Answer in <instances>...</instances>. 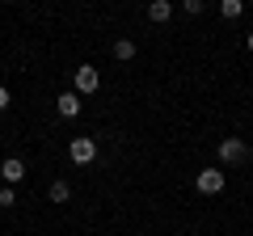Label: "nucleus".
<instances>
[{
  "label": "nucleus",
  "mask_w": 253,
  "mask_h": 236,
  "mask_svg": "<svg viewBox=\"0 0 253 236\" xmlns=\"http://www.w3.org/2000/svg\"><path fill=\"white\" fill-rule=\"evenodd\" d=\"M4 4H13V0H4Z\"/></svg>",
  "instance_id": "obj_15"
},
{
  "label": "nucleus",
  "mask_w": 253,
  "mask_h": 236,
  "mask_svg": "<svg viewBox=\"0 0 253 236\" xmlns=\"http://www.w3.org/2000/svg\"><path fill=\"white\" fill-rule=\"evenodd\" d=\"M72 198V186L68 182H51V202H68Z\"/></svg>",
  "instance_id": "obj_10"
},
{
  "label": "nucleus",
  "mask_w": 253,
  "mask_h": 236,
  "mask_svg": "<svg viewBox=\"0 0 253 236\" xmlns=\"http://www.w3.org/2000/svg\"><path fill=\"white\" fill-rule=\"evenodd\" d=\"M0 207H4V211L17 207V194H13V186H4V190H0Z\"/></svg>",
  "instance_id": "obj_12"
},
{
  "label": "nucleus",
  "mask_w": 253,
  "mask_h": 236,
  "mask_svg": "<svg viewBox=\"0 0 253 236\" xmlns=\"http://www.w3.org/2000/svg\"><path fill=\"white\" fill-rule=\"evenodd\" d=\"M219 13H224L228 21H236V17L245 13V0H219Z\"/></svg>",
  "instance_id": "obj_9"
},
{
  "label": "nucleus",
  "mask_w": 253,
  "mask_h": 236,
  "mask_svg": "<svg viewBox=\"0 0 253 236\" xmlns=\"http://www.w3.org/2000/svg\"><path fill=\"white\" fill-rule=\"evenodd\" d=\"M169 17H173V4H169V0H152V4H148V21H156V26H165Z\"/></svg>",
  "instance_id": "obj_6"
},
{
  "label": "nucleus",
  "mask_w": 253,
  "mask_h": 236,
  "mask_svg": "<svg viewBox=\"0 0 253 236\" xmlns=\"http://www.w3.org/2000/svg\"><path fill=\"white\" fill-rule=\"evenodd\" d=\"M114 59L131 64V59H135V42H131V38H118V42H114Z\"/></svg>",
  "instance_id": "obj_8"
},
{
  "label": "nucleus",
  "mask_w": 253,
  "mask_h": 236,
  "mask_svg": "<svg viewBox=\"0 0 253 236\" xmlns=\"http://www.w3.org/2000/svg\"><path fill=\"white\" fill-rule=\"evenodd\" d=\"M68 156H72L76 164H93V160H97V144H93V135H76L72 144H68Z\"/></svg>",
  "instance_id": "obj_3"
},
{
  "label": "nucleus",
  "mask_w": 253,
  "mask_h": 236,
  "mask_svg": "<svg viewBox=\"0 0 253 236\" xmlns=\"http://www.w3.org/2000/svg\"><path fill=\"white\" fill-rule=\"evenodd\" d=\"M245 46H249V51H253V34H249V38H245Z\"/></svg>",
  "instance_id": "obj_14"
},
{
  "label": "nucleus",
  "mask_w": 253,
  "mask_h": 236,
  "mask_svg": "<svg viewBox=\"0 0 253 236\" xmlns=\"http://www.w3.org/2000/svg\"><path fill=\"white\" fill-rule=\"evenodd\" d=\"M0 173H4V182H9V186H17L21 177H26V164H21L17 156H9V160L0 164Z\"/></svg>",
  "instance_id": "obj_5"
},
{
  "label": "nucleus",
  "mask_w": 253,
  "mask_h": 236,
  "mask_svg": "<svg viewBox=\"0 0 253 236\" xmlns=\"http://www.w3.org/2000/svg\"><path fill=\"white\" fill-rule=\"evenodd\" d=\"M228 186V173L224 169H199V177H194V190L199 194H219Z\"/></svg>",
  "instance_id": "obj_2"
},
{
  "label": "nucleus",
  "mask_w": 253,
  "mask_h": 236,
  "mask_svg": "<svg viewBox=\"0 0 253 236\" xmlns=\"http://www.w3.org/2000/svg\"><path fill=\"white\" fill-rule=\"evenodd\" d=\"M203 9H207V0H181V13H190V17H199Z\"/></svg>",
  "instance_id": "obj_11"
},
{
  "label": "nucleus",
  "mask_w": 253,
  "mask_h": 236,
  "mask_svg": "<svg viewBox=\"0 0 253 236\" xmlns=\"http://www.w3.org/2000/svg\"><path fill=\"white\" fill-rule=\"evenodd\" d=\"M81 114V93H59V118H76Z\"/></svg>",
  "instance_id": "obj_7"
},
{
  "label": "nucleus",
  "mask_w": 253,
  "mask_h": 236,
  "mask_svg": "<svg viewBox=\"0 0 253 236\" xmlns=\"http://www.w3.org/2000/svg\"><path fill=\"white\" fill-rule=\"evenodd\" d=\"M97 89H101L97 68H93V64H81V68H76V93H97Z\"/></svg>",
  "instance_id": "obj_4"
},
{
  "label": "nucleus",
  "mask_w": 253,
  "mask_h": 236,
  "mask_svg": "<svg viewBox=\"0 0 253 236\" xmlns=\"http://www.w3.org/2000/svg\"><path fill=\"white\" fill-rule=\"evenodd\" d=\"M219 160H224V164H245V160H249V144H245L241 135L219 139Z\"/></svg>",
  "instance_id": "obj_1"
},
{
  "label": "nucleus",
  "mask_w": 253,
  "mask_h": 236,
  "mask_svg": "<svg viewBox=\"0 0 253 236\" xmlns=\"http://www.w3.org/2000/svg\"><path fill=\"white\" fill-rule=\"evenodd\" d=\"M9 106H13V97H9V89L0 84V110H9Z\"/></svg>",
  "instance_id": "obj_13"
}]
</instances>
